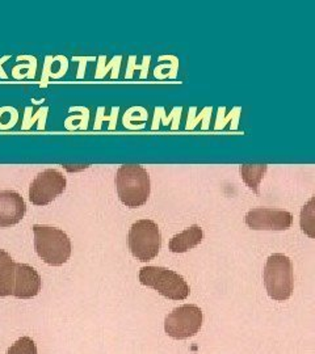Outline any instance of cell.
I'll list each match as a JSON object with an SVG mask.
<instances>
[{"label": "cell", "mask_w": 315, "mask_h": 354, "mask_svg": "<svg viewBox=\"0 0 315 354\" xmlns=\"http://www.w3.org/2000/svg\"><path fill=\"white\" fill-rule=\"evenodd\" d=\"M116 188L120 201L126 207L137 209L147 203L150 197V175L145 167L139 165H124L117 169Z\"/></svg>", "instance_id": "1"}, {"label": "cell", "mask_w": 315, "mask_h": 354, "mask_svg": "<svg viewBox=\"0 0 315 354\" xmlns=\"http://www.w3.org/2000/svg\"><path fill=\"white\" fill-rule=\"evenodd\" d=\"M35 248L39 259L51 266L66 264L71 256V241L61 228L33 226Z\"/></svg>", "instance_id": "2"}, {"label": "cell", "mask_w": 315, "mask_h": 354, "mask_svg": "<svg viewBox=\"0 0 315 354\" xmlns=\"http://www.w3.org/2000/svg\"><path fill=\"white\" fill-rule=\"evenodd\" d=\"M264 285L268 295L278 302L288 301L294 290L293 264L289 257L275 253L268 257L264 268Z\"/></svg>", "instance_id": "3"}, {"label": "cell", "mask_w": 315, "mask_h": 354, "mask_svg": "<svg viewBox=\"0 0 315 354\" xmlns=\"http://www.w3.org/2000/svg\"><path fill=\"white\" fill-rule=\"evenodd\" d=\"M139 282L172 301H184L190 292L186 279L177 272L162 266H143L139 270Z\"/></svg>", "instance_id": "4"}, {"label": "cell", "mask_w": 315, "mask_h": 354, "mask_svg": "<svg viewBox=\"0 0 315 354\" xmlns=\"http://www.w3.org/2000/svg\"><path fill=\"white\" fill-rule=\"evenodd\" d=\"M162 236L158 225L152 219H139L129 231V250L142 263H149L158 256Z\"/></svg>", "instance_id": "5"}, {"label": "cell", "mask_w": 315, "mask_h": 354, "mask_svg": "<svg viewBox=\"0 0 315 354\" xmlns=\"http://www.w3.org/2000/svg\"><path fill=\"white\" fill-rule=\"evenodd\" d=\"M204 315L200 307L184 304L170 313L164 320L165 333L175 340H186L200 332Z\"/></svg>", "instance_id": "6"}, {"label": "cell", "mask_w": 315, "mask_h": 354, "mask_svg": "<svg viewBox=\"0 0 315 354\" xmlns=\"http://www.w3.org/2000/svg\"><path fill=\"white\" fill-rule=\"evenodd\" d=\"M66 177L57 169L39 172L29 187V201L36 206H46L53 203L66 189Z\"/></svg>", "instance_id": "7"}, {"label": "cell", "mask_w": 315, "mask_h": 354, "mask_svg": "<svg viewBox=\"0 0 315 354\" xmlns=\"http://www.w3.org/2000/svg\"><path fill=\"white\" fill-rule=\"evenodd\" d=\"M244 221L249 227L256 231H285L293 225V215L280 209L256 207L247 213Z\"/></svg>", "instance_id": "8"}, {"label": "cell", "mask_w": 315, "mask_h": 354, "mask_svg": "<svg viewBox=\"0 0 315 354\" xmlns=\"http://www.w3.org/2000/svg\"><path fill=\"white\" fill-rule=\"evenodd\" d=\"M42 279L37 270L26 264H16L12 295L19 299H30L41 291Z\"/></svg>", "instance_id": "9"}, {"label": "cell", "mask_w": 315, "mask_h": 354, "mask_svg": "<svg viewBox=\"0 0 315 354\" xmlns=\"http://www.w3.org/2000/svg\"><path fill=\"white\" fill-rule=\"evenodd\" d=\"M26 213V201L17 192L0 190V227L17 225Z\"/></svg>", "instance_id": "10"}, {"label": "cell", "mask_w": 315, "mask_h": 354, "mask_svg": "<svg viewBox=\"0 0 315 354\" xmlns=\"http://www.w3.org/2000/svg\"><path fill=\"white\" fill-rule=\"evenodd\" d=\"M204 239V232L200 226H192V227L184 230L183 232L175 235L170 241V251L174 253L188 252L190 250L196 248Z\"/></svg>", "instance_id": "11"}, {"label": "cell", "mask_w": 315, "mask_h": 354, "mask_svg": "<svg viewBox=\"0 0 315 354\" xmlns=\"http://www.w3.org/2000/svg\"><path fill=\"white\" fill-rule=\"evenodd\" d=\"M16 263L11 254L0 250V298L12 295Z\"/></svg>", "instance_id": "12"}, {"label": "cell", "mask_w": 315, "mask_h": 354, "mask_svg": "<svg viewBox=\"0 0 315 354\" xmlns=\"http://www.w3.org/2000/svg\"><path fill=\"white\" fill-rule=\"evenodd\" d=\"M268 167L267 165H240V172L242 180L250 189L259 194L260 183L264 177Z\"/></svg>", "instance_id": "13"}, {"label": "cell", "mask_w": 315, "mask_h": 354, "mask_svg": "<svg viewBox=\"0 0 315 354\" xmlns=\"http://www.w3.org/2000/svg\"><path fill=\"white\" fill-rule=\"evenodd\" d=\"M29 61L28 64H17L12 70L13 79L23 80V79H35L37 71V59L32 55H26Z\"/></svg>", "instance_id": "14"}, {"label": "cell", "mask_w": 315, "mask_h": 354, "mask_svg": "<svg viewBox=\"0 0 315 354\" xmlns=\"http://www.w3.org/2000/svg\"><path fill=\"white\" fill-rule=\"evenodd\" d=\"M301 228L306 235H309L310 238H314V200L313 198L303 209Z\"/></svg>", "instance_id": "15"}, {"label": "cell", "mask_w": 315, "mask_h": 354, "mask_svg": "<svg viewBox=\"0 0 315 354\" xmlns=\"http://www.w3.org/2000/svg\"><path fill=\"white\" fill-rule=\"evenodd\" d=\"M150 62H152V55H145V57H143V64H136V57H134V55L129 57V64H127V70H126L125 74L126 79H132L134 71H137V70L142 71L141 76H139L141 79L147 77V75H149V66H150Z\"/></svg>", "instance_id": "16"}, {"label": "cell", "mask_w": 315, "mask_h": 354, "mask_svg": "<svg viewBox=\"0 0 315 354\" xmlns=\"http://www.w3.org/2000/svg\"><path fill=\"white\" fill-rule=\"evenodd\" d=\"M7 354H37V346L30 337H21L8 349Z\"/></svg>", "instance_id": "17"}, {"label": "cell", "mask_w": 315, "mask_h": 354, "mask_svg": "<svg viewBox=\"0 0 315 354\" xmlns=\"http://www.w3.org/2000/svg\"><path fill=\"white\" fill-rule=\"evenodd\" d=\"M181 112H183V108L181 106H177V108H174V111L171 112L170 114V117H165L164 115V108L163 106H161V108H156L155 109V114H154V121H158V120H161V118H163L164 125H170V124H174L172 125V129L174 130H177L179 129V124H180V117H181Z\"/></svg>", "instance_id": "18"}, {"label": "cell", "mask_w": 315, "mask_h": 354, "mask_svg": "<svg viewBox=\"0 0 315 354\" xmlns=\"http://www.w3.org/2000/svg\"><path fill=\"white\" fill-rule=\"evenodd\" d=\"M19 120V112L12 106L0 108V130L12 129Z\"/></svg>", "instance_id": "19"}, {"label": "cell", "mask_w": 315, "mask_h": 354, "mask_svg": "<svg viewBox=\"0 0 315 354\" xmlns=\"http://www.w3.org/2000/svg\"><path fill=\"white\" fill-rule=\"evenodd\" d=\"M121 61H123V57H121V55H117V57L112 58V61H111L109 64H107V66H104L102 62H101L100 58H99V66H98V71H96V74H95V77H96V79H102V77H105V75L114 68V76H112V79H117L118 74H120Z\"/></svg>", "instance_id": "20"}, {"label": "cell", "mask_w": 315, "mask_h": 354, "mask_svg": "<svg viewBox=\"0 0 315 354\" xmlns=\"http://www.w3.org/2000/svg\"><path fill=\"white\" fill-rule=\"evenodd\" d=\"M48 112H49V108L48 106H44L38 111L37 113L35 114L32 118L29 117H24V122L21 125L23 130H29L30 127H33L36 124V121L39 120V127L38 130H44L45 129V124H46V117H48Z\"/></svg>", "instance_id": "21"}, {"label": "cell", "mask_w": 315, "mask_h": 354, "mask_svg": "<svg viewBox=\"0 0 315 354\" xmlns=\"http://www.w3.org/2000/svg\"><path fill=\"white\" fill-rule=\"evenodd\" d=\"M240 112H242V109H240V108H234L231 113L226 115V117H224L222 113H221V109H218V118H217V124H215V130L224 129V127H226V124H228L230 121H233L234 127L238 129V121H240Z\"/></svg>", "instance_id": "22"}, {"label": "cell", "mask_w": 315, "mask_h": 354, "mask_svg": "<svg viewBox=\"0 0 315 354\" xmlns=\"http://www.w3.org/2000/svg\"><path fill=\"white\" fill-rule=\"evenodd\" d=\"M210 115H212V106H206L201 111L200 115H197L195 120L189 118L188 117V125L186 127V129H195V127L199 125V122L202 121V129L206 130L209 129V121H210Z\"/></svg>", "instance_id": "23"}, {"label": "cell", "mask_w": 315, "mask_h": 354, "mask_svg": "<svg viewBox=\"0 0 315 354\" xmlns=\"http://www.w3.org/2000/svg\"><path fill=\"white\" fill-rule=\"evenodd\" d=\"M102 109H104L102 106H100V108L98 109V118H96V122H95V129H96V130L101 129L102 121H109V122H111L109 130H114V127H116V124H117V115H118L120 108H118V106L112 108V115H104V114H102Z\"/></svg>", "instance_id": "24"}, {"label": "cell", "mask_w": 315, "mask_h": 354, "mask_svg": "<svg viewBox=\"0 0 315 354\" xmlns=\"http://www.w3.org/2000/svg\"><path fill=\"white\" fill-rule=\"evenodd\" d=\"M54 62H55V57L53 58L51 55H48V57L45 58V66H44L42 76H41V84H39V87L45 88V87L48 86L49 79H51V67H53V64H54Z\"/></svg>", "instance_id": "25"}, {"label": "cell", "mask_w": 315, "mask_h": 354, "mask_svg": "<svg viewBox=\"0 0 315 354\" xmlns=\"http://www.w3.org/2000/svg\"><path fill=\"white\" fill-rule=\"evenodd\" d=\"M73 61L79 62V70H78L76 77L82 79V77H84V74H86V64H87V62L89 61H96V58L95 57H74Z\"/></svg>", "instance_id": "26"}, {"label": "cell", "mask_w": 315, "mask_h": 354, "mask_svg": "<svg viewBox=\"0 0 315 354\" xmlns=\"http://www.w3.org/2000/svg\"><path fill=\"white\" fill-rule=\"evenodd\" d=\"M11 58V55H4L3 58H0V77L1 79H8V75L6 74L4 68H3V64H6V61H8Z\"/></svg>", "instance_id": "27"}]
</instances>
